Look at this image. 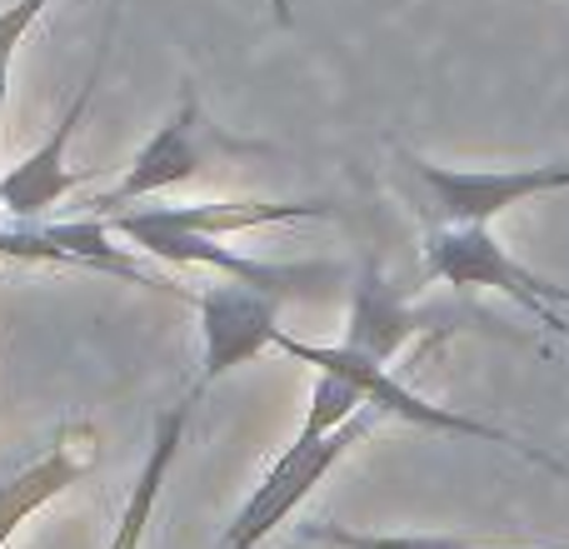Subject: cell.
I'll return each instance as SVG.
<instances>
[{"label": "cell", "instance_id": "cell-1", "mask_svg": "<svg viewBox=\"0 0 569 549\" xmlns=\"http://www.w3.org/2000/svg\"><path fill=\"white\" fill-rule=\"evenodd\" d=\"M110 236H126L136 250L156 260H170V266H210L220 274L240 285H256V290L276 295V300H325L345 285V270L330 266V260H250L226 250L220 240L196 236V230H176V226H160L146 206L136 210H110Z\"/></svg>", "mask_w": 569, "mask_h": 549}, {"label": "cell", "instance_id": "cell-2", "mask_svg": "<svg viewBox=\"0 0 569 549\" xmlns=\"http://www.w3.org/2000/svg\"><path fill=\"white\" fill-rule=\"evenodd\" d=\"M276 350H284L290 360H300V365H315V370H330V375H340V380H350L355 390H360V400L370 405V410H380V420L390 415V420H405V425H415V430L470 435V440H485V445H510V450L525 455V460H535V465H545V470H560L565 475V465L550 460L545 450H535V445L515 440V435L495 430V425L475 420V415H460V410H450V405H435V400H425V395H415L400 375H390V365H385V360L355 355V350H345V345L295 340V335H284V330L276 335Z\"/></svg>", "mask_w": 569, "mask_h": 549}, {"label": "cell", "instance_id": "cell-3", "mask_svg": "<svg viewBox=\"0 0 569 549\" xmlns=\"http://www.w3.org/2000/svg\"><path fill=\"white\" fill-rule=\"evenodd\" d=\"M375 420H380V410L365 405L355 420H345L340 430H330V435H295V440L284 445L280 460L266 470V480L250 490V500L236 510V520L226 525V535L216 540V549H260L266 545L270 535L310 500L315 485L350 455V445H360L365 435L375 430Z\"/></svg>", "mask_w": 569, "mask_h": 549}, {"label": "cell", "instance_id": "cell-4", "mask_svg": "<svg viewBox=\"0 0 569 549\" xmlns=\"http://www.w3.org/2000/svg\"><path fill=\"white\" fill-rule=\"evenodd\" d=\"M405 170H410L415 190H420V216L425 226H495L505 210L525 206L535 196H555L569 190V160H545V166L520 170H450L400 150Z\"/></svg>", "mask_w": 569, "mask_h": 549}, {"label": "cell", "instance_id": "cell-5", "mask_svg": "<svg viewBox=\"0 0 569 549\" xmlns=\"http://www.w3.org/2000/svg\"><path fill=\"white\" fill-rule=\"evenodd\" d=\"M256 150H266V146L220 136L206 120V106L196 100V90H186L180 106L166 116V126H156V136L136 150L126 176L110 186V196L90 200V210L110 216V210H126V206H136V200H156L160 190H176V186H186V180L206 176L210 156H256Z\"/></svg>", "mask_w": 569, "mask_h": 549}, {"label": "cell", "instance_id": "cell-6", "mask_svg": "<svg viewBox=\"0 0 569 549\" xmlns=\"http://www.w3.org/2000/svg\"><path fill=\"white\" fill-rule=\"evenodd\" d=\"M425 274L455 290H500L525 310L569 305V285L535 274L495 240L490 226H435L425 230Z\"/></svg>", "mask_w": 569, "mask_h": 549}, {"label": "cell", "instance_id": "cell-7", "mask_svg": "<svg viewBox=\"0 0 569 549\" xmlns=\"http://www.w3.org/2000/svg\"><path fill=\"white\" fill-rule=\"evenodd\" d=\"M200 310V390L216 380H226L230 370L260 360L266 350H276L280 335V300L256 285H206L196 295Z\"/></svg>", "mask_w": 569, "mask_h": 549}, {"label": "cell", "instance_id": "cell-8", "mask_svg": "<svg viewBox=\"0 0 569 549\" xmlns=\"http://www.w3.org/2000/svg\"><path fill=\"white\" fill-rule=\"evenodd\" d=\"M110 30H116V26H106V36H100V50H96V66H90V76L80 80L76 100L60 110V120H56V130L46 136V146H36L26 160H20V166H10L6 176H0V206H6L10 220H40L50 206H60V200H66L70 190L80 186V176L70 170L66 150H70V136H76V126L86 120L90 100H96L100 76H106Z\"/></svg>", "mask_w": 569, "mask_h": 549}, {"label": "cell", "instance_id": "cell-9", "mask_svg": "<svg viewBox=\"0 0 569 549\" xmlns=\"http://www.w3.org/2000/svg\"><path fill=\"white\" fill-rule=\"evenodd\" d=\"M430 325H445V315L435 310H415L405 300V290L385 274L380 260H365L350 280V315H345V350L370 355V360L390 365L405 345L415 340Z\"/></svg>", "mask_w": 569, "mask_h": 549}, {"label": "cell", "instance_id": "cell-10", "mask_svg": "<svg viewBox=\"0 0 569 549\" xmlns=\"http://www.w3.org/2000/svg\"><path fill=\"white\" fill-rule=\"evenodd\" d=\"M86 470H90V430H76V435L50 445L40 460H30V465H20L16 475H6V480H0V549L16 540V530L30 520V515H40L76 480H86Z\"/></svg>", "mask_w": 569, "mask_h": 549}, {"label": "cell", "instance_id": "cell-11", "mask_svg": "<svg viewBox=\"0 0 569 549\" xmlns=\"http://www.w3.org/2000/svg\"><path fill=\"white\" fill-rule=\"evenodd\" d=\"M196 400H200V385L186 395V400H176L166 415H160L150 455H146V465H140L136 485H130V495H126V510H120V520H116V535H110V549H140L146 545V530H150V520H156L160 490H166L170 470H176V460H180V445H186V425H190Z\"/></svg>", "mask_w": 569, "mask_h": 549}, {"label": "cell", "instance_id": "cell-12", "mask_svg": "<svg viewBox=\"0 0 569 549\" xmlns=\"http://www.w3.org/2000/svg\"><path fill=\"white\" fill-rule=\"evenodd\" d=\"M160 226L196 230V236H240V230L280 226V220H325L335 206L325 200H216V206H146Z\"/></svg>", "mask_w": 569, "mask_h": 549}, {"label": "cell", "instance_id": "cell-13", "mask_svg": "<svg viewBox=\"0 0 569 549\" xmlns=\"http://www.w3.org/2000/svg\"><path fill=\"white\" fill-rule=\"evenodd\" d=\"M300 535L335 549H490V545L460 540V535H370V530H345V525H305Z\"/></svg>", "mask_w": 569, "mask_h": 549}, {"label": "cell", "instance_id": "cell-14", "mask_svg": "<svg viewBox=\"0 0 569 549\" xmlns=\"http://www.w3.org/2000/svg\"><path fill=\"white\" fill-rule=\"evenodd\" d=\"M360 410H365V400L350 380H340V375H330V370H315L310 410H305L300 435H330V430H340L345 420H355Z\"/></svg>", "mask_w": 569, "mask_h": 549}, {"label": "cell", "instance_id": "cell-15", "mask_svg": "<svg viewBox=\"0 0 569 549\" xmlns=\"http://www.w3.org/2000/svg\"><path fill=\"white\" fill-rule=\"evenodd\" d=\"M46 10H50V0H10V6L0 10V70H10V56L20 50V40L30 36V26H36Z\"/></svg>", "mask_w": 569, "mask_h": 549}, {"label": "cell", "instance_id": "cell-16", "mask_svg": "<svg viewBox=\"0 0 569 549\" xmlns=\"http://www.w3.org/2000/svg\"><path fill=\"white\" fill-rule=\"evenodd\" d=\"M270 10H276V20H280V26H290V20H295L290 0H270Z\"/></svg>", "mask_w": 569, "mask_h": 549}, {"label": "cell", "instance_id": "cell-17", "mask_svg": "<svg viewBox=\"0 0 569 549\" xmlns=\"http://www.w3.org/2000/svg\"><path fill=\"white\" fill-rule=\"evenodd\" d=\"M6 96H10V70H0V116H6Z\"/></svg>", "mask_w": 569, "mask_h": 549}, {"label": "cell", "instance_id": "cell-18", "mask_svg": "<svg viewBox=\"0 0 569 549\" xmlns=\"http://www.w3.org/2000/svg\"><path fill=\"white\" fill-rule=\"evenodd\" d=\"M0 226H6V206H0Z\"/></svg>", "mask_w": 569, "mask_h": 549}]
</instances>
